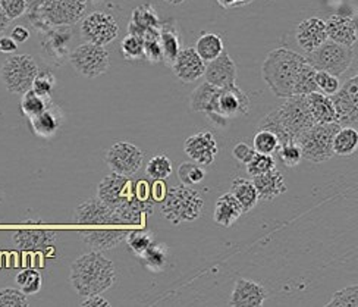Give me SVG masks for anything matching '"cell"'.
<instances>
[{
    "label": "cell",
    "instance_id": "cell-1",
    "mask_svg": "<svg viewBox=\"0 0 358 307\" xmlns=\"http://www.w3.org/2000/svg\"><path fill=\"white\" fill-rule=\"evenodd\" d=\"M316 125L313 118L307 96L295 94L288 97L275 110L268 112L259 124V129H268L275 133L280 145L296 143L303 133Z\"/></svg>",
    "mask_w": 358,
    "mask_h": 307
},
{
    "label": "cell",
    "instance_id": "cell-2",
    "mask_svg": "<svg viewBox=\"0 0 358 307\" xmlns=\"http://www.w3.org/2000/svg\"><path fill=\"white\" fill-rule=\"evenodd\" d=\"M115 281V263L101 252L92 250L72 262L69 283L81 297L101 294L112 288Z\"/></svg>",
    "mask_w": 358,
    "mask_h": 307
},
{
    "label": "cell",
    "instance_id": "cell-3",
    "mask_svg": "<svg viewBox=\"0 0 358 307\" xmlns=\"http://www.w3.org/2000/svg\"><path fill=\"white\" fill-rule=\"evenodd\" d=\"M307 62V57L289 50L279 48L267 55L262 66V76L268 89L276 97L288 99L294 96V85L301 66Z\"/></svg>",
    "mask_w": 358,
    "mask_h": 307
},
{
    "label": "cell",
    "instance_id": "cell-4",
    "mask_svg": "<svg viewBox=\"0 0 358 307\" xmlns=\"http://www.w3.org/2000/svg\"><path fill=\"white\" fill-rule=\"evenodd\" d=\"M204 208V199L191 185L176 184L168 188L166 197L162 201L160 213L172 225L192 222L200 217Z\"/></svg>",
    "mask_w": 358,
    "mask_h": 307
},
{
    "label": "cell",
    "instance_id": "cell-5",
    "mask_svg": "<svg viewBox=\"0 0 358 307\" xmlns=\"http://www.w3.org/2000/svg\"><path fill=\"white\" fill-rule=\"evenodd\" d=\"M87 2L84 0H40V2L29 8V18L33 24L38 27L43 24L46 27H66L72 25L84 18Z\"/></svg>",
    "mask_w": 358,
    "mask_h": 307
},
{
    "label": "cell",
    "instance_id": "cell-6",
    "mask_svg": "<svg viewBox=\"0 0 358 307\" xmlns=\"http://www.w3.org/2000/svg\"><path fill=\"white\" fill-rule=\"evenodd\" d=\"M342 128L339 122H327L313 125L296 140L301 148L303 159L311 164H323L335 156L334 138Z\"/></svg>",
    "mask_w": 358,
    "mask_h": 307
},
{
    "label": "cell",
    "instance_id": "cell-7",
    "mask_svg": "<svg viewBox=\"0 0 358 307\" xmlns=\"http://www.w3.org/2000/svg\"><path fill=\"white\" fill-rule=\"evenodd\" d=\"M38 71V65L31 55L13 53L0 66V80L9 93L24 94L31 90Z\"/></svg>",
    "mask_w": 358,
    "mask_h": 307
},
{
    "label": "cell",
    "instance_id": "cell-8",
    "mask_svg": "<svg viewBox=\"0 0 358 307\" xmlns=\"http://www.w3.org/2000/svg\"><path fill=\"white\" fill-rule=\"evenodd\" d=\"M307 61L317 71H326L329 74L341 77L350 69L355 59L352 48L339 45L332 40L324 41L315 52L307 53Z\"/></svg>",
    "mask_w": 358,
    "mask_h": 307
},
{
    "label": "cell",
    "instance_id": "cell-9",
    "mask_svg": "<svg viewBox=\"0 0 358 307\" xmlns=\"http://www.w3.org/2000/svg\"><path fill=\"white\" fill-rule=\"evenodd\" d=\"M69 62L80 76L85 78H97L109 71L110 55L104 46L85 41L72 50Z\"/></svg>",
    "mask_w": 358,
    "mask_h": 307
},
{
    "label": "cell",
    "instance_id": "cell-10",
    "mask_svg": "<svg viewBox=\"0 0 358 307\" xmlns=\"http://www.w3.org/2000/svg\"><path fill=\"white\" fill-rule=\"evenodd\" d=\"M250 108H251V101L247 93L243 92L236 84H234V85L219 89V92L216 93L212 101L210 110L207 112V115L210 116V118L229 120V118H238V116L248 115Z\"/></svg>",
    "mask_w": 358,
    "mask_h": 307
},
{
    "label": "cell",
    "instance_id": "cell-11",
    "mask_svg": "<svg viewBox=\"0 0 358 307\" xmlns=\"http://www.w3.org/2000/svg\"><path fill=\"white\" fill-rule=\"evenodd\" d=\"M80 31L87 43L97 46H108L116 40L119 34V25L112 13L96 10L88 13L81 20Z\"/></svg>",
    "mask_w": 358,
    "mask_h": 307
},
{
    "label": "cell",
    "instance_id": "cell-12",
    "mask_svg": "<svg viewBox=\"0 0 358 307\" xmlns=\"http://www.w3.org/2000/svg\"><path fill=\"white\" fill-rule=\"evenodd\" d=\"M136 196V183L131 180V177H125V175L116 172L104 177L97 188V197L113 210Z\"/></svg>",
    "mask_w": 358,
    "mask_h": 307
},
{
    "label": "cell",
    "instance_id": "cell-13",
    "mask_svg": "<svg viewBox=\"0 0 358 307\" xmlns=\"http://www.w3.org/2000/svg\"><path fill=\"white\" fill-rule=\"evenodd\" d=\"M144 155L140 148L129 141H117L106 153V164L112 172L132 177L143 165Z\"/></svg>",
    "mask_w": 358,
    "mask_h": 307
},
{
    "label": "cell",
    "instance_id": "cell-14",
    "mask_svg": "<svg viewBox=\"0 0 358 307\" xmlns=\"http://www.w3.org/2000/svg\"><path fill=\"white\" fill-rule=\"evenodd\" d=\"M332 100L336 109V122L342 127L358 128V72L341 85Z\"/></svg>",
    "mask_w": 358,
    "mask_h": 307
},
{
    "label": "cell",
    "instance_id": "cell-15",
    "mask_svg": "<svg viewBox=\"0 0 358 307\" xmlns=\"http://www.w3.org/2000/svg\"><path fill=\"white\" fill-rule=\"evenodd\" d=\"M72 221L77 225H119L122 224L116 212L99 197L81 201L73 210Z\"/></svg>",
    "mask_w": 358,
    "mask_h": 307
},
{
    "label": "cell",
    "instance_id": "cell-16",
    "mask_svg": "<svg viewBox=\"0 0 358 307\" xmlns=\"http://www.w3.org/2000/svg\"><path fill=\"white\" fill-rule=\"evenodd\" d=\"M184 152L192 162L201 166H210L215 162L219 148L210 131H201L185 140Z\"/></svg>",
    "mask_w": 358,
    "mask_h": 307
},
{
    "label": "cell",
    "instance_id": "cell-17",
    "mask_svg": "<svg viewBox=\"0 0 358 307\" xmlns=\"http://www.w3.org/2000/svg\"><path fill=\"white\" fill-rule=\"evenodd\" d=\"M12 241L25 252L50 250L57 241V234L53 229L21 228L12 234Z\"/></svg>",
    "mask_w": 358,
    "mask_h": 307
},
{
    "label": "cell",
    "instance_id": "cell-18",
    "mask_svg": "<svg viewBox=\"0 0 358 307\" xmlns=\"http://www.w3.org/2000/svg\"><path fill=\"white\" fill-rule=\"evenodd\" d=\"M206 65L207 64L201 59V56L197 53L196 48H185L176 56V59L171 68L178 80L189 84L204 77Z\"/></svg>",
    "mask_w": 358,
    "mask_h": 307
},
{
    "label": "cell",
    "instance_id": "cell-19",
    "mask_svg": "<svg viewBox=\"0 0 358 307\" xmlns=\"http://www.w3.org/2000/svg\"><path fill=\"white\" fill-rule=\"evenodd\" d=\"M295 38L298 46H300L306 53L315 52L324 41L329 40V37H327L326 21L317 17H311L301 21L296 25Z\"/></svg>",
    "mask_w": 358,
    "mask_h": 307
},
{
    "label": "cell",
    "instance_id": "cell-20",
    "mask_svg": "<svg viewBox=\"0 0 358 307\" xmlns=\"http://www.w3.org/2000/svg\"><path fill=\"white\" fill-rule=\"evenodd\" d=\"M267 299V290L256 281L238 278L232 296L229 299V306L232 307H260Z\"/></svg>",
    "mask_w": 358,
    "mask_h": 307
},
{
    "label": "cell",
    "instance_id": "cell-21",
    "mask_svg": "<svg viewBox=\"0 0 358 307\" xmlns=\"http://www.w3.org/2000/svg\"><path fill=\"white\" fill-rule=\"evenodd\" d=\"M204 77L207 83L220 87V89L236 84L238 69L229 53L223 52L215 61L207 62Z\"/></svg>",
    "mask_w": 358,
    "mask_h": 307
},
{
    "label": "cell",
    "instance_id": "cell-22",
    "mask_svg": "<svg viewBox=\"0 0 358 307\" xmlns=\"http://www.w3.org/2000/svg\"><path fill=\"white\" fill-rule=\"evenodd\" d=\"M127 238V232L121 229H88L81 232V241L90 250L108 252L116 248Z\"/></svg>",
    "mask_w": 358,
    "mask_h": 307
},
{
    "label": "cell",
    "instance_id": "cell-23",
    "mask_svg": "<svg viewBox=\"0 0 358 307\" xmlns=\"http://www.w3.org/2000/svg\"><path fill=\"white\" fill-rule=\"evenodd\" d=\"M326 28L329 40L339 43V45L352 48L358 38L355 21L350 17L339 15V13H335L326 20Z\"/></svg>",
    "mask_w": 358,
    "mask_h": 307
},
{
    "label": "cell",
    "instance_id": "cell-24",
    "mask_svg": "<svg viewBox=\"0 0 358 307\" xmlns=\"http://www.w3.org/2000/svg\"><path fill=\"white\" fill-rule=\"evenodd\" d=\"M160 25L162 22L156 8L152 3H143L132 10L128 33L144 37L147 31L153 30V28H160Z\"/></svg>",
    "mask_w": 358,
    "mask_h": 307
},
{
    "label": "cell",
    "instance_id": "cell-25",
    "mask_svg": "<svg viewBox=\"0 0 358 307\" xmlns=\"http://www.w3.org/2000/svg\"><path fill=\"white\" fill-rule=\"evenodd\" d=\"M62 122H64V115H62L61 110H59L53 105V101L43 113H40V115L34 116V118L29 120L33 133L37 137H41V138L55 137L56 133H57V129L61 128Z\"/></svg>",
    "mask_w": 358,
    "mask_h": 307
},
{
    "label": "cell",
    "instance_id": "cell-26",
    "mask_svg": "<svg viewBox=\"0 0 358 307\" xmlns=\"http://www.w3.org/2000/svg\"><path fill=\"white\" fill-rule=\"evenodd\" d=\"M252 183H255L257 188L260 200H266V201L275 200L276 197H279L288 190L285 184V178H283L282 172L278 171L276 168L263 175H259V177H255L252 178Z\"/></svg>",
    "mask_w": 358,
    "mask_h": 307
},
{
    "label": "cell",
    "instance_id": "cell-27",
    "mask_svg": "<svg viewBox=\"0 0 358 307\" xmlns=\"http://www.w3.org/2000/svg\"><path fill=\"white\" fill-rule=\"evenodd\" d=\"M243 213L244 209L238 199L232 193H225L216 201L213 219L217 225L229 228L241 217Z\"/></svg>",
    "mask_w": 358,
    "mask_h": 307
},
{
    "label": "cell",
    "instance_id": "cell-28",
    "mask_svg": "<svg viewBox=\"0 0 358 307\" xmlns=\"http://www.w3.org/2000/svg\"><path fill=\"white\" fill-rule=\"evenodd\" d=\"M160 46L163 53V64L172 66L176 56L182 50V41L176 25L171 21L160 25Z\"/></svg>",
    "mask_w": 358,
    "mask_h": 307
},
{
    "label": "cell",
    "instance_id": "cell-29",
    "mask_svg": "<svg viewBox=\"0 0 358 307\" xmlns=\"http://www.w3.org/2000/svg\"><path fill=\"white\" fill-rule=\"evenodd\" d=\"M307 100H308L311 115L313 118H315L316 124L336 122V109H335L332 96L316 92V93L307 94Z\"/></svg>",
    "mask_w": 358,
    "mask_h": 307
},
{
    "label": "cell",
    "instance_id": "cell-30",
    "mask_svg": "<svg viewBox=\"0 0 358 307\" xmlns=\"http://www.w3.org/2000/svg\"><path fill=\"white\" fill-rule=\"evenodd\" d=\"M143 266L152 272L165 271L169 263V248L165 243L155 241L150 247L138 255Z\"/></svg>",
    "mask_w": 358,
    "mask_h": 307
},
{
    "label": "cell",
    "instance_id": "cell-31",
    "mask_svg": "<svg viewBox=\"0 0 358 307\" xmlns=\"http://www.w3.org/2000/svg\"><path fill=\"white\" fill-rule=\"evenodd\" d=\"M232 194L241 203L244 213L255 209L260 200L255 183L247 178H235L232 181Z\"/></svg>",
    "mask_w": 358,
    "mask_h": 307
},
{
    "label": "cell",
    "instance_id": "cell-32",
    "mask_svg": "<svg viewBox=\"0 0 358 307\" xmlns=\"http://www.w3.org/2000/svg\"><path fill=\"white\" fill-rule=\"evenodd\" d=\"M196 50L201 56V59L207 64L215 61L223 52L225 45L219 34L215 33H203L196 41Z\"/></svg>",
    "mask_w": 358,
    "mask_h": 307
},
{
    "label": "cell",
    "instance_id": "cell-33",
    "mask_svg": "<svg viewBox=\"0 0 358 307\" xmlns=\"http://www.w3.org/2000/svg\"><path fill=\"white\" fill-rule=\"evenodd\" d=\"M358 150V129L342 127L334 138V152L338 156H351Z\"/></svg>",
    "mask_w": 358,
    "mask_h": 307
},
{
    "label": "cell",
    "instance_id": "cell-34",
    "mask_svg": "<svg viewBox=\"0 0 358 307\" xmlns=\"http://www.w3.org/2000/svg\"><path fill=\"white\" fill-rule=\"evenodd\" d=\"M220 87H216L210 83H203L200 84L196 90L192 92L191 97H189V105H191V109L194 112H204L207 113L208 110H210V106H212V101L216 96V93L219 92Z\"/></svg>",
    "mask_w": 358,
    "mask_h": 307
},
{
    "label": "cell",
    "instance_id": "cell-35",
    "mask_svg": "<svg viewBox=\"0 0 358 307\" xmlns=\"http://www.w3.org/2000/svg\"><path fill=\"white\" fill-rule=\"evenodd\" d=\"M316 74H317V69L315 66H311L307 61L301 66L300 72H298V77H296V81L294 85V96L295 94L307 96L310 93L319 92V87L316 83Z\"/></svg>",
    "mask_w": 358,
    "mask_h": 307
},
{
    "label": "cell",
    "instance_id": "cell-36",
    "mask_svg": "<svg viewBox=\"0 0 358 307\" xmlns=\"http://www.w3.org/2000/svg\"><path fill=\"white\" fill-rule=\"evenodd\" d=\"M50 103H52V99L43 97L31 89V90H28L27 93L22 94L21 110L28 120H31V118H34V116H37V115H40V113L46 110Z\"/></svg>",
    "mask_w": 358,
    "mask_h": 307
},
{
    "label": "cell",
    "instance_id": "cell-37",
    "mask_svg": "<svg viewBox=\"0 0 358 307\" xmlns=\"http://www.w3.org/2000/svg\"><path fill=\"white\" fill-rule=\"evenodd\" d=\"M145 173L153 181H165L172 173V160L166 155H156L148 160Z\"/></svg>",
    "mask_w": 358,
    "mask_h": 307
},
{
    "label": "cell",
    "instance_id": "cell-38",
    "mask_svg": "<svg viewBox=\"0 0 358 307\" xmlns=\"http://www.w3.org/2000/svg\"><path fill=\"white\" fill-rule=\"evenodd\" d=\"M15 283L27 296H34L41 290L43 278L41 273L36 269H22L15 278Z\"/></svg>",
    "mask_w": 358,
    "mask_h": 307
},
{
    "label": "cell",
    "instance_id": "cell-39",
    "mask_svg": "<svg viewBox=\"0 0 358 307\" xmlns=\"http://www.w3.org/2000/svg\"><path fill=\"white\" fill-rule=\"evenodd\" d=\"M252 148L257 153L275 155L280 150V141L278 136L268 129H259L252 140Z\"/></svg>",
    "mask_w": 358,
    "mask_h": 307
},
{
    "label": "cell",
    "instance_id": "cell-40",
    "mask_svg": "<svg viewBox=\"0 0 358 307\" xmlns=\"http://www.w3.org/2000/svg\"><path fill=\"white\" fill-rule=\"evenodd\" d=\"M125 241L131 250L138 256L144 250H147V248L150 247L156 240H155V236L150 229H134V231L127 232Z\"/></svg>",
    "mask_w": 358,
    "mask_h": 307
},
{
    "label": "cell",
    "instance_id": "cell-41",
    "mask_svg": "<svg viewBox=\"0 0 358 307\" xmlns=\"http://www.w3.org/2000/svg\"><path fill=\"white\" fill-rule=\"evenodd\" d=\"M178 178L185 185H197L206 178V171L196 162H184L178 166Z\"/></svg>",
    "mask_w": 358,
    "mask_h": 307
},
{
    "label": "cell",
    "instance_id": "cell-42",
    "mask_svg": "<svg viewBox=\"0 0 358 307\" xmlns=\"http://www.w3.org/2000/svg\"><path fill=\"white\" fill-rule=\"evenodd\" d=\"M121 53L127 61L144 59V38L128 33L121 43Z\"/></svg>",
    "mask_w": 358,
    "mask_h": 307
},
{
    "label": "cell",
    "instance_id": "cell-43",
    "mask_svg": "<svg viewBox=\"0 0 358 307\" xmlns=\"http://www.w3.org/2000/svg\"><path fill=\"white\" fill-rule=\"evenodd\" d=\"M327 307H358V284L336 291Z\"/></svg>",
    "mask_w": 358,
    "mask_h": 307
},
{
    "label": "cell",
    "instance_id": "cell-44",
    "mask_svg": "<svg viewBox=\"0 0 358 307\" xmlns=\"http://www.w3.org/2000/svg\"><path fill=\"white\" fill-rule=\"evenodd\" d=\"M248 175H251L252 178L259 177V175H263L268 171H272L276 168V160L273 159L272 155H263V153H256L255 157L251 159V162L245 165Z\"/></svg>",
    "mask_w": 358,
    "mask_h": 307
},
{
    "label": "cell",
    "instance_id": "cell-45",
    "mask_svg": "<svg viewBox=\"0 0 358 307\" xmlns=\"http://www.w3.org/2000/svg\"><path fill=\"white\" fill-rule=\"evenodd\" d=\"M55 85H56V77L53 76V72L46 69V71H38L31 89L43 97L52 99V92L55 89Z\"/></svg>",
    "mask_w": 358,
    "mask_h": 307
},
{
    "label": "cell",
    "instance_id": "cell-46",
    "mask_svg": "<svg viewBox=\"0 0 358 307\" xmlns=\"http://www.w3.org/2000/svg\"><path fill=\"white\" fill-rule=\"evenodd\" d=\"M28 296L20 288H2L0 290V307H27Z\"/></svg>",
    "mask_w": 358,
    "mask_h": 307
},
{
    "label": "cell",
    "instance_id": "cell-47",
    "mask_svg": "<svg viewBox=\"0 0 358 307\" xmlns=\"http://www.w3.org/2000/svg\"><path fill=\"white\" fill-rule=\"evenodd\" d=\"M278 155L282 160V164L285 166H289V168L300 165L301 159H303L301 148L296 143H289V144L280 145V150L278 152Z\"/></svg>",
    "mask_w": 358,
    "mask_h": 307
},
{
    "label": "cell",
    "instance_id": "cell-48",
    "mask_svg": "<svg viewBox=\"0 0 358 307\" xmlns=\"http://www.w3.org/2000/svg\"><path fill=\"white\" fill-rule=\"evenodd\" d=\"M316 83L319 87V92L323 94H327V96L336 94L341 89L339 78L334 74H329V72H326V71H317Z\"/></svg>",
    "mask_w": 358,
    "mask_h": 307
},
{
    "label": "cell",
    "instance_id": "cell-49",
    "mask_svg": "<svg viewBox=\"0 0 358 307\" xmlns=\"http://www.w3.org/2000/svg\"><path fill=\"white\" fill-rule=\"evenodd\" d=\"M0 6L3 8V10L6 12V15L12 21L22 17L24 13H27L28 9H29L28 0H0Z\"/></svg>",
    "mask_w": 358,
    "mask_h": 307
},
{
    "label": "cell",
    "instance_id": "cell-50",
    "mask_svg": "<svg viewBox=\"0 0 358 307\" xmlns=\"http://www.w3.org/2000/svg\"><path fill=\"white\" fill-rule=\"evenodd\" d=\"M256 153L257 152L255 150V148H252V145H250V144H247V143H238L232 150V156L238 160V162L244 164V165L250 164L251 159L255 157Z\"/></svg>",
    "mask_w": 358,
    "mask_h": 307
},
{
    "label": "cell",
    "instance_id": "cell-51",
    "mask_svg": "<svg viewBox=\"0 0 358 307\" xmlns=\"http://www.w3.org/2000/svg\"><path fill=\"white\" fill-rule=\"evenodd\" d=\"M18 49V43L15 41L10 34L6 36L3 33H0V53L3 55H13Z\"/></svg>",
    "mask_w": 358,
    "mask_h": 307
},
{
    "label": "cell",
    "instance_id": "cell-52",
    "mask_svg": "<svg viewBox=\"0 0 358 307\" xmlns=\"http://www.w3.org/2000/svg\"><path fill=\"white\" fill-rule=\"evenodd\" d=\"M81 307H109V301L106 299H103L101 294H96V296H88L84 297V300L80 304Z\"/></svg>",
    "mask_w": 358,
    "mask_h": 307
},
{
    "label": "cell",
    "instance_id": "cell-53",
    "mask_svg": "<svg viewBox=\"0 0 358 307\" xmlns=\"http://www.w3.org/2000/svg\"><path fill=\"white\" fill-rule=\"evenodd\" d=\"M10 37L20 45V43H25L29 38V30L24 25H17L10 31Z\"/></svg>",
    "mask_w": 358,
    "mask_h": 307
},
{
    "label": "cell",
    "instance_id": "cell-54",
    "mask_svg": "<svg viewBox=\"0 0 358 307\" xmlns=\"http://www.w3.org/2000/svg\"><path fill=\"white\" fill-rule=\"evenodd\" d=\"M166 193H168V188H166L165 183H163V180L156 181L155 185H153V188H152V197H153V200H155V201H156V200L163 201V199L166 197Z\"/></svg>",
    "mask_w": 358,
    "mask_h": 307
},
{
    "label": "cell",
    "instance_id": "cell-55",
    "mask_svg": "<svg viewBox=\"0 0 358 307\" xmlns=\"http://www.w3.org/2000/svg\"><path fill=\"white\" fill-rule=\"evenodd\" d=\"M252 0H217V3L223 9H232V8H240L251 3Z\"/></svg>",
    "mask_w": 358,
    "mask_h": 307
},
{
    "label": "cell",
    "instance_id": "cell-56",
    "mask_svg": "<svg viewBox=\"0 0 358 307\" xmlns=\"http://www.w3.org/2000/svg\"><path fill=\"white\" fill-rule=\"evenodd\" d=\"M10 18L6 15V12L3 10V8L0 6V33H5L6 28L10 25Z\"/></svg>",
    "mask_w": 358,
    "mask_h": 307
},
{
    "label": "cell",
    "instance_id": "cell-57",
    "mask_svg": "<svg viewBox=\"0 0 358 307\" xmlns=\"http://www.w3.org/2000/svg\"><path fill=\"white\" fill-rule=\"evenodd\" d=\"M163 2H166L169 5H182L187 0H163Z\"/></svg>",
    "mask_w": 358,
    "mask_h": 307
},
{
    "label": "cell",
    "instance_id": "cell-58",
    "mask_svg": "<svg viewBox=\"0 0 358 307\" xmlns=\"http://www.w3.org/2000/svg\"><path fill=\"white\" fill-rule=\"evenodd\" d=\"M40 2V0H31V2H29V8H33V6H36L37 3Z\"/></svg>",
    "mask_w": 358,
    "mask_h": 307
}]
</instances>
